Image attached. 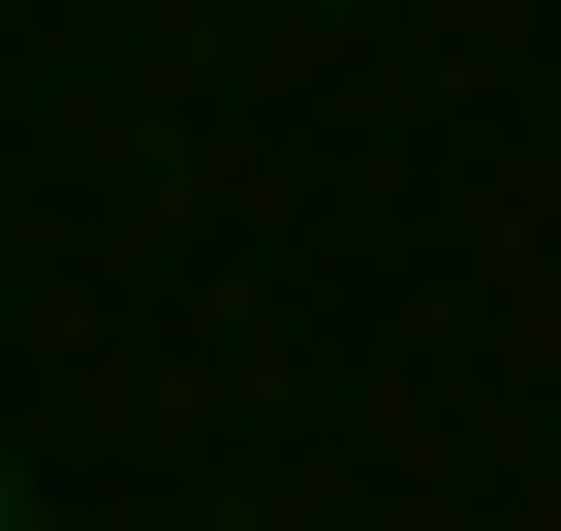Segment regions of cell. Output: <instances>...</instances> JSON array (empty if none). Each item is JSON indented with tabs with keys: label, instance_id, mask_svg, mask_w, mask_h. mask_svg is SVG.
I'll return each mask as SVG.
<instances>
[{
	"label": "cell",
	"instance_id": "obj_1",
	"mask_svg": "<svg viewBox=\"0 0 561 531\" xmlns=\"http://www.w3.org/2000/svg\"><path fill=\"white\" fill-rule=\"evenodd\" d=\"M0 531H32V470H0Z\"/></svg>",
	"mask_w": 561,
	"mask_h": 531
}]
</instances>
